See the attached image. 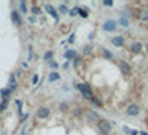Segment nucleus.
<instances>
[{
  "label": "nucleus",
  "mask_w": 148,
  "mask_h": 135,
  "mask_svg": "<svg viewBox=\"0 0 148 135\" xmlns=\"http://www.w3.org/2000/svg\"><path fill=\"white\" fill-rule=\"evenodd\" d=\"M147 122H148V118H147Z\"/></svg>",
  "instance_id": "obj_1"
}]
</instances>
